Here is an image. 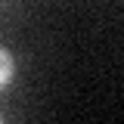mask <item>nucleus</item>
<instances>
[{
  "instance_id": "obj_1",
  "label": "nucleus",
  "mask_w": 124,
  "mask_h": 124,
  "mask_svg": "<svg viewBox=\"0 0 124 124\" xmlns=\"http://www.w3.org/2000/svg\"><path fill=\"white\" fill-rule=\"evenodd\" d=\"M16 78V65H13V53L3 46L0 50V87H9Z\"/></svg>"
}]
</instances>
